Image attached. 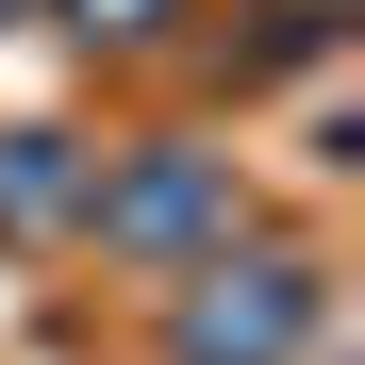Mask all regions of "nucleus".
I'll list each match as a JSON object with an SVG mask.
<instances>
[{"mask_svg":"<svg viewBox=\"0 0 365 365\" xmlns=\"http://www.w3.org/2000/svg\"><path fill=\"white\" fill-rule=\"evenodd\" d=\"M299 332V282H266V299H200V332H182V349H200V365H266Z\"/></svg>","mask_w":365,"mask_h":365,"instance_id":"1","label":"nucleus"}]
</instances>
